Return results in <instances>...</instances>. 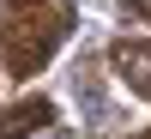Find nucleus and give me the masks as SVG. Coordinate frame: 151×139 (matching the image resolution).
<instances>
[{
    "instance_id": "f257e3e1",
    "label": "nucleus",
    "mask_w": 151,
    "mask_h": 139,
    "mask_svg": "<svg viewBox=\"0 0 151 139\" xmlns=\"http://www.w3.org/2000/svg\"><path fill=\"white\" fill-rule=\"evenodd\" d=\"M73 30V0H12L0 18V67L12 79H36Z\"/></svg>"
},
{
    "instance_id": "f03ea898",
    "label": "nucleus",
    "mask_w": 151,
    "mask_h": 139,
    "mask_svg": "<svg viewBox=\"0 0 151 139\" xmlns=\"http://www.w3.org/2000/svg\"><path fill=\"white\" fill-rule=\"evenodd\" d=\"M109 60H115V73H121L127 91L151 97V42H145V36H121V42H109Z\"/></svg>"
},
{
    "instance_id": "7ed1b4c3",
    "label": "nucleus",
    "mask_w": 151,
    "mask_h": 139,
    "mask_svg": "<svg viewBox=\"0 0 151 139\" xmlns=\"http://www.w3.org/2000/svg\"><path fill=\"white\" fill-rule=\"evenodd\" d=\"M42 127H55V103L48 97H24V103L0 109V139H30Z\"/></svg>"
},
{
    "instance_id": "20e7f679",
    "label": "nucleus",
    "mask_w": 151,
    "mask_h": 139,
    "mask_svg": "<svg viewBox=\"0 0 151 139\" xmlns=\"http://www.w3.org/2000/svg\"><path fill=\"white\" fill-rule=\"evenodd\" d=\"M127 6H133V12H139V18H151V0H127Z\"/></svg>"
},
{
    "instance_id": "39448f33",
    "label": "nucleus",
    "mask_w": 151,
    "mask_h": 139,
    "mask_svg": "<svg viewBox=\"0 0 151 139\" xmlns=\"http://www.w3.org/2000/svg\"><path fill=\"white\" fill-rule=\"evenodd\" d=\"M139 139H151V127H145V133H139Z\"/></svg>"
}]
</instances>
